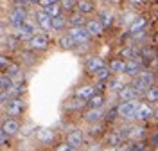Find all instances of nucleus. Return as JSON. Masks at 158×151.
<instances>
[{
	"label": "nucleus",
	"instance_id": "obj_48",
	"mask_svg": "<svg viewBox=\"0 0 158 151\" xmlns=\"http://www.w3.org/2000/svg\"><path fill=\"white\" fill-rule=\"evenodd\" d=\"M54 151H56V149H54Z\"/></svg>",
	"mask_w": 158,
	"mask_h": 151
},
{
	"label": "nucleus",
	"instance_id": "obj_28",
	"mask_svg": "<svg viewBox=\"0 0 158 151\" xmlns=\"http://www.w3.org/2000/svg\"><path fill=\"white\" fill-rule=\"evenodd\" d=\"M144 25H146V18H144V16H137L135 22L129 25V32H131V34H137L138 31L144 29Z\"/></svg>",
	"mask_w": 158,
	"mask_h": 151
},
{
	"label": "nucleus",
	"instance_id": "obj_3",
	"mask_svg": "<svg viewBox=\"0 0 158 151\" xmlns=\"http://www.w3.org/2000/svg\"><path fill=\"white\" fill-rule=\"evenodd\" d=\"M38 32H36V22H25L22 27H18V29H15V32H13V36L16 38V40L20 41H29L31 38H34Z\"/></svg>",
	"mask_w": 158,
	"mask_h": 151
},
{
	"label": "nucleus",
	"instance_id": "obj_15",
	"mask_svg": "<svg viewBox=\"0 0 158 151\" xmlns=\"http://www.w3.org/2000/svg\"><path fill=\"white\" fill-rule=\"evenodd\" d=\"M67 142H69L70 146H74L76 149L83 146V142H85V135H83V131L81 130H72L67 133Z\"/></svg>",
	"mask_w": 158,
	"mask_h": 151
},
{
	"label": "nucleus",
	"instance_id": "obj_20",
	"mask_svg": "<svg viewBox=\"0 0 158 151\" xmlns=\"http://www.w3.org/2000/svg\"><path fill=\"white\" fill-rule=\"evenodd\" d=\"M58 43H59V47H61V49H65V50H74L79 45L77 41L74 40L72 36H69V34H63V36L59 38Z\"/></svg>",
	"mask_w": 158,
	"mask_h": 151
},
{
	"label": "nucleus",
	"instance_id": "obj_24",
	"mask_svg": "<svg viewBox=\"0 0 158 151\" xmlns=\"http://www.w3.org/2000/svg\"><path fill=\"white\" fill-rule=\"evenodd\" d=\"M97 20L102 23V27L106 29V27H110L111 23H113V15L110 13V11H101L99 13V16H97Z\"/></svg>",
	"mask_w": 158,
	"mask_h": 151
},
{
	"label": "nucleus",
	"instance_id": "obj_44",
	"mask_svg": "<svg viewBox=\"0 0 158 151\" xmlns=\"http://www.w3.org/2000/svg\"><path fill=\"white\" fill-rule=\"evenodd\" d=\"M155 119H158V104L155 106Z\"/></svg>",
	"mask_w": 158,
	"mask_h": 151
},
{
	"label": "nucleus",
	"instance_id": "obj_7",
	"mask_svg": "<svg viewBox=\"0 0 158 151\" xmlns=\"http://www.w3.org/2000/svg\"><path fill=\"white\" fill-rule=\"evenodd\" d=\"M4 108H6V111H7L9 117H18V115H22V113L25 111V103H23L22 97H20V99H11Z\"/></svg>",
	"mask_w": 158,
	"mask_h": 151
},
{
	"label": "nucleus",
	"instance_id": "obj_22",
	"mask_svg": "<svg viewBox=\"0 0 158 151\" xmlns=\"http://www.w3.org/2000/svg\"><path fill=\"white\" fill-rule=\"evenodd\" d=\"M111 74H113V72L110 70V67L104 65L102 69H99V70L94 74V78H95V81H99V83H106V81L111 79Z\"/></svg>",
	"mask_w": 158,
	"mask_h": 151
},
{
	"label": "nucleus",
	"instance_id": "obj_36",
	"mask_svg": "<svg viewBox=\"0 0 158 151\" xmlns=\"http://www.w3.org/2000/svg\"><path fill=\"white\" fill-rule=\"evenodd\" d=\"M45 11L49 13L52 18H54V16H61V15H63V13H61V11H63L61 4H56V6H52V7H49V9H45Z\"/></svg>",
	"mask_w": 158,
	"mask_h": 151
},
{
	"label": "nucleus",
	"instance_id": "obj_10",
	"mask_svg": "<svg viewBox=\"0 0 158 151\" xmlns=\"http://www.w3.org/2000/svg\"><path fill=\"white\" fill-rule=\"evenodd\" d=\"M104 117V113L101 108H86L83 111V121L88 124H99V121Z\"/></svg>",
	"mask_w": 158,
	"mask_h": 151
},
{
	"label": "nucleus",
	"instance_id": "obj_35",
	"mask_svg": "<svg viewBox=\"0 0 158 151\" xmlns=\"http://www.w3.org/2000/svg\"><path fill=\"white\" fill-rule=\"evenodd\" d=\"M120 88H124V83H122L120 79H117V78H111V79L108 81V90L118 92Z\"/></svg>",
	"mask_w": 158,
	"mask_h": 151
},
{
	"label": "nucleus",
	"instance_id": "obj_2",
	"mask_svg": "<svg viewBox=\"0 0 158 151\" xmlns=\"http://www.w3.org/2000/svg\"><path fill=\"white\" fill-rule=\"evenodd\" d=\"M7 22H9L15 29L22 27V25L27 22V9H25L23 6H15V7L7 13Z\"/></svg>",
	"mask_w": 158,
	"mask_h": 151
},
{
	"label": "nucleus",
	"instance_id": "obj_13",
	"mask_svg": "<svg viewBox=\"0 0 158 151\" xmlns=\"http://www.w3.org/2000/svg\"><path fill=\"white\" fill-rule=\"evenodd\" d=\"M118 99L120 101H137L138 97H140V94H138L131 85H124V88H120V90L117 92Z\"/></svg>",
	"mask_w": 158,
	"mask_h": 151
},
{
	"label": "nucleus",
	"instance_id": "obj_31",
	"mask_svg": "<svg viewBox=\"0 0 158 151\" xmlns=\"http://www.w3.org/2000/svg\"><path fill=\"white\" fill-rule=\"evenodd\" d=\"M144 97L148 103H158V85H153L151 88H148V92L144 94Z\"/></svg>",
	"mask_w": 158,
	"mask_h": 151
},
{
	"label": "nucleus",
	"instance_id": "obj_5",
	"mask_svg": "<svg viewBox=\"0 0 158 151\" xmlns=\"http://www.w3.org/2000/svg\"><path fill=\"white\" fill-rule=\"evenodd\" d=\"M34 22H36L38 29L45 31V32L52 31V16H50L45 9H38L34 13Z\"/></svg>",
	"mask_w": 158,
	"mask_h": 151
},
{
	"label": "nucleus",
	"instance_id": "obj_25",
	"mask_svg": "<svg viewBox=\"0 0 158 151\" xmlns=\"http://www.w3.org/2000/svg\"><path fill=\"white\" fill-rule=\"evenodd\" d=\"M69 23V18H65L63 15L61 16H54L52 18V31H63Z\"/></svg>",
	"mask_w": 158,
	"mask_h": 151
},
{
	"label": "nucleus",
	"instance_id": "obj_38",
	"mask_svg": "<svg viewBox=\"0 0 158 151\" xmlns=\"http://www.w3.org/2000/svg\"><path fill=\"white\" fill-rule=\"evenodd\" d=\"M117 117H118V106H113L111 110H108V113H106V121L108 122H113Z\"/></svg>",
	"mask_w": 158,
	"mask_h": 151
},
{
	"label": "nucleus",
	"instance_id": "obj_39",
	"mask_svg": "<svg viewBox=\"0 0 158 151\" xmlns=\"http://www.w3.org/2000/svg\"><path fill=\"white\" fill-rule=\"evenodd\" d=\"M59 4H61V7H63L65 11H70V9H74V7H76L77 0H61Z\"/></svg>",
	"mask_w": 158,
	"mask_h": 151
},
{
	"label": "nucleus",
	"instance_id": "obj_27",
	"mask_svg": "<svg viewBox=\"0 0 158 151\" xmlns=\"http://www.w3.org/2000/svg\"><path fill=\"white\" fill-rule=\"evenodd\" d=\"M0 86H2V92H11L13 86H15V79L9 78V76H6V74H2V78H0Z\"/></svg>",
	"mask_w": 158,
	"mask_h": 151
},
{
	"label": "nucleus",
	"instance_id": "obj_45",
	"mask_svg": "<svg viewBox=\"0 0 158 151\" xmlns=\"http://www.w3.org/2000/svg\"><path fill=\"white\" fill-rule=\"evenodd\" d=\"M41 0H29V4H40Z\"/></svg>",
	"mask_w": 158,
	"mask_h": 151
},
{
	"label": "nucleus",
	"instance_id": "obj_34",
	"mask_svg": "<svg viewBox=\"0 0 158 151\" xmlns=\"http://www.w3.org/2000/svg\"><path fill=\"white\" fill-rule=\"evenodd\" d=\"M85 104H86V101H83V99H79V97H76V95H74V99L69 101L67 108H69V110H81Z\"/></svg>",
	"mask_w": 158,
	"mask_h": 151
},
{
	"label": "nucleus",
	"instance_id": "obj_33",
	"mask_svg": "<svg viewBox=\"0 0 158 151\" xmlns=\"http://www.w3.org/2000/svg\"><path fill=\"white\" fill-rule=\"evenodd\" d=\"M20 40H16L13 34H4V38H2V43H4V49H15L16 47V43H18Z\"/></svg>",
	"mask_w": 158,
	"mask_h": 151
},
{
	"label": "nucleus",
	"instance_id": "obj_46",
	"mask_svg": "<svg viewBox=\"0 0 158 151\" xmlns=\"http://www.w3.org/2000/svg\"><path fill=\"white\" fill-rule=\"evenodd\" d=\"M156 60H158V50H156Z\"/></svg>",
	"mask_w": 158,
	"mask_h": 151
},
{
	"label": "nucleus",
	"instance_id": "obj_21",
	"mask_svg": "<svg viewBox=\"0 0 158 151\" xmlns=\"http://www.w3.org/2000/svg\"><path fill=\"white\" fill-rule=\"evenodd\" d=\"M76 7H77V11L83 13V15H90V13L95 11V4H94L92 0H77Z\"/></svg>",
	"mask_w": 158,
	"mask_h": 151
},
{
	"label": "nucleus",
	"instance_id": "obj_40",
	"mask_svg": "<svg viewBox=\"0 0 158 151\" xmlns=\"http://www.w3.org/2000/svg\"><path fill=\"white\" fill-rule=\"evenodd\" d=\"M59 2H61V0H41L40 6H41V9H49V7L56 6V4H59Z\"/></svg>",
	"mask_w": 158,
	"mask_h": 151
},
{
	"label": "nucleus",
	"instance_id": "obj_47",
	"mask_svg": "<svg viewBox=\"0 0 158 151\" xmlns=\"http://www.w3.org/2000/svg\"><path fill=\"white\" fill-rule=\"evenodd\" d=\"M113 2H118V0H113Z\"/></svg>",
	"mask_w": 158,
	"mask_h": 151
},
{
	"label": "nucleus",
	"instance_id": "obj_26",
	"mask_svg": "<svg viewBox=\"0 0 158 151\" xmlns=\"http://www.w3.org/2000/svg\"><path fill=\"white\" fill-rule=\"evenodd\" d=\"M124 65H126V61L124 60H118V58H115V60L110 61V70L113 72V74H120V72H124Z\"/></svg>",
	"mask_w": 158,
	"mask_h": 151
},
{
	"label": "nucleus",
	"instance_id": "obj_9",
	"mask_svg": "<svg viewBox=\"0 0 158 151\" xmlns=\"http://www.w3.org/2000/svg\"><path fill=\"white\" fill-rule=\"evenodd\" d=\"M151 117H155V108L149 103H140L137 113H135V121H148Z\"/></svg>",
	"mask_w": 158,
	"mask_h": 151
},
{
	"label": "nucleus",
	"instance_id": "obj_8",
	"mask_svg": "<svg viewBox=\"0 0 158 151\" xmlns=\"http://www.w3.org/2000/svg\"><path fill=\"white\" fill-rule=\"evenodd\" d=\"M67 34H69V36H72V38L79 43V45H81V43H88L90 38H92V36L88 34V31L85 29V27H69Z\"/></svg>",
	"mask_w": 158,
	"mask_h": 151
},
{
	"label": "nucleus",
	"instance_id": "obj_37",
	"mask_svg": "<svg viewBox=\"0 0 158 151\" xmlns=\"http://www.w3.org/2000/svg\"><path fill=\"white\" fill-rule=\"evenodd\" d=\"M56 151H77L74 146H70L69 142H59V144H56Z\"/></svg>",
	"mask_w": 158,
	"mask_h": 151
},
{
	"label": "nucleus",
	"instance_id": "obj_19",
	"mask_svg": "<svg viewBox=\"0 0 158 151\" xmlns=\"http://www.w3.org/2000/svg\"><path fill=\"white\" fill-rule=\"evenodd\" d=\"M86 18H85V15H83V13H72V15H70L69 16V25L70 27H85V25H86Z\"/></svg>",
	"mask_w": 158,
	"mask_h": 151
},
{
	"label": "nucleus",
	"instance_id": "obj_1",
	"mask_svg": "<svg viewBox=\"0 0 158 151\" xmlns=\"http://www.w3.org/2000/svg\"><path fill=\"white\" fill-rule=\"evenodd\" d=\"M155 79H156V76L153 74L151 70H142L138 76H135L133 79H131V86L135 88V90L138 92V94H146L148 92V88H151L153 85H155Z\"/></svg>",
	"mask_w": 158,
	"mask_h": 151
},
{
	"label": "nucleus",
	"instance_id": "obj_30",
	"mask_svg": "<svg viewBox=\"0 0 158 151\" xmlns=\"http://www.w3.org/2000/svg\"><path fill=\"white\" fill-rule=\"evenodd\" d=\"M86 104H88V108H102V104H104V95L97 92Z\"/></svg>",
	"mask_w": 158,
	"mask_h": 151
},
{
	"label": "nucleus",
	"instance_id": "obj_29",
	"mask_svg": "<svg viewBox=\"0 0 158 151\" xmlns=\"http://www.w3.org/2000/svg\"><path fill=\"white\" fill-rule=\"evenodd\" d=\"M122 135H120V131H113V133H110L108 139H106V142H108L110 146H113V148H118L120 144H122Z\"/></svg>",
	"mask_w": 158,
	"mask_h": 151
},
{
	"label": "nucleus",
	"instance_id": "obj_41",
	"mask_svg": "<svg viewBox=\"0 0 158 151\" xmlns=\"http://www.w3.org/2000/svg\"><path fill=\"white\" fill-rule=\"evenodd\" d=\"M9 65H11V61L7 60V56H6V54H2V58H0V67H2V70L6 72Z\"/></svg>",
	"mask_w": 158,
	"mask_h": 151
},
{
	"label": "nucleus",
	"instance_id": "obj_17",
	"mask_svg": "<svg viewBox=\"0 0 158 151\" xmlns=\"http://www.w3.org/2000/svg\"><path fill=\"white\" fill-rule=\"evenodd\" d=\"M85 29L88 31V34L92 38H99L102 32H104V27H102V23L95 18V20H88L86 22V25H85Z\"/></svg>",
	"mask_w": 158,
	"mask_h": 151
},
{
	"label": "nucleus",
	"instance_id": "obj_23",
	"mask_svg": "<svg viewBox=\"0 0 158 151\" xmlns=\"http://www.w3.org/2000/svg\"><path fill=\"white\" fill-rule=\"evenodd\" d=\"M20 58H22V63H23V65H34V63H36V52H34V50H31V49H25V50H22V52H20Z\"/></svg>",
	"mask_w": 158,
	"mask_h": 151
},
{
	"label": "nucleus",
	"instance_id": "obj_4",
	"mask_svg": "<svg viewBox=\"0 0 158 151\" xmlns=\"http://www.w3.org/2000/svg\"><path fill=\"white\" fill-rule=\"evenodd\" d=\"M138 101H120L118 106V117L128 121V119H135V113L138 110Z\"/></svg>",
	"mask_w": 158,
	"mask_h": 151
},
{
	"label": "nucleus",
	"instance_id": "obj_12",
	"mask_svg": "<svg viewBox=\"0 0 158 151\" xmlns=\"http://www.w3.org/2000/svg\"><path fill=\"white\" fill-rule=\"evenodd\" d=\"M95 94H97V90H95V86H94V85H81V86L76 88V97L86 101V103H88Z\"/></svg>",
	"mask_w": 158,
	"mask_h": 151
},
{
	"label": "nucleus",
	"instance_id": "obj_6",
	"mask_svg": "<svg viewBox=\"0 0 158 151\" xmlns=\"http://www.w3.org/2000/svg\"><path fill=\"white\" fill-rule=\"evenodd\" d=\"M27 49L34 50V52H43V50L49 49V38H47V34H41L38 32L34 38H31L27 41Z\"/></svg>",
	"mask_w": 158,
	"mask_h": 151
},
{
	"label": "nucleus",
	"instance_id": "obj_16",
	"mask_svg": "<svg viewBox=\"0 0 158 151\" xmlns=\"http://www.w3.org/2000/svg\"><path fill=\"white\" fill-rule=\"evenodd\" d=\"M36 139L43 144H52V141L56 139V131L50 128H38L36 130Z\"/></svg>",
	"mask_w": 158,
	"mask_h": 151
},
{
	"label": "nucleus",
	"instance_id": "obj_11",
	"mask_svg": "<svg viewBox=\"0 0 158 151\" xmlns=\"http://www.w3.org/2000/svg\"><path fill=\"white\" fill-rule=\"evenodd\" d=\"M20 131V122L16 119H6L2 122V137H13Z\"/></svg>",
	"mask_w": 158,
	"mask_h": 151
},
{
	"label": "nucleus",
	"instance_id": "obj_18",
	"mask_svg": "<svg viewBox=\"0 0 158 151\" xmlns=\"http://www.w3.org/2000/svg\"><path fill=\"white\" fill-rule=\"evenodd\" d=\"M142 72V63L138 60H126V65H124V74H128V76H131V78H135V76H138Z\"/></svg>",
	"mask_w": 158,
	"mask_h": 151
},
{
	"label": "nucleus",
	"instance_id": "obj_14",
	"mask_svg": "<svg viewBox=\"0 0 158 151\" xmlns=\"http://www.w3.org/2000/svg\"><path fill=\"white\" fill-rule=\"evenodd\" d=\"M85 67H86V70L94 76L99 69L104 67V61H102V58H99V56H88L86 61H85Z\"/></svg>",
	"mask_w": 158,
	"mask_h": 151
},
{
	"label": "nucleus",
	"instance_id": "obj_42",
	"mask_svg": "<svg viewBox=\"0 0 158 151\" xmlns=\"http://www.w3.org/2000/svg\"><path fill=\"white\" fill-rule=\"evenodd\" d=\"M128 2L131 4V6H140V4H142L144 0H128Z\"/></svg>",
	"mask_w": 158,
	"mask_h": 151
},
{
	"label": "nucleus",
	"instance_id": "obj_43",
	"mask_svg": "<svg viewBox=\"0 0 158 151\" xmlns=\"http://www.w3.org/2000/svg\"><path fill=\"white\" fill-rule=\"evenodd\" d=\"M16 6H23V4H29V0H15Z\"/></svg>",
	"mask_w": 158,
	"mask_h": 151
},
{
	"label": "nucleus",
	"instance_id": "obj_32",
	"mask_svg": "<svg viewBox=\"0 0 158 151\" xmlns=\"http://www.w3.org/2000/svg\"><path fill=\"white\" fill-rule=\"evenodd\" d=\"M6 76H9V78H20V74H22V67H20L18 63H11L9 67H7V70L4 72Z\"/></svg>",
	"mask_w": 158,
	"mask_h": 151
}]
</instances>
